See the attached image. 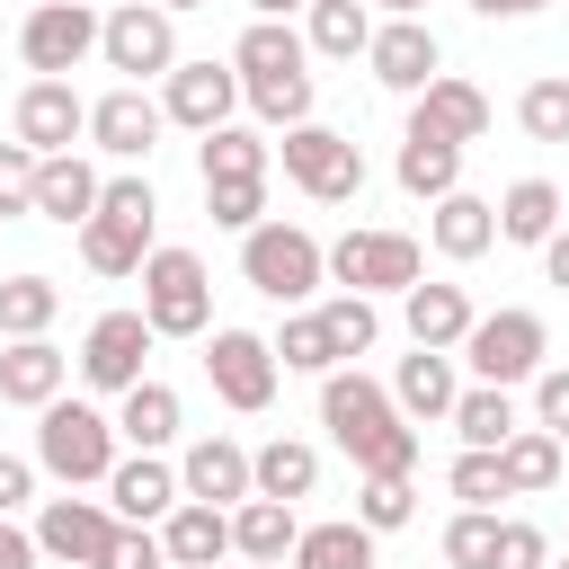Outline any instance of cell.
Wrapping results in <instances>:
<instances>
[{"mask_svg":"<svg viewBox=\"0 0 569 569\" xmlns=\"http://www.w3.org/2000/svg\"><path fill=\"white\" fill-rule=\"evenodd\" d=\"M320 427L338 436V453L356 462V471H418V427L391 409V391L382 382H365V373H329L320 382Z\"/></svg>","mask_w":569,"mask_h":569,"instance_id":"obj_1","label":"cell"},{"mask_svg":"<svg viewBox=\"0 0 569 569\" xmlns=\"http://www.w3.org/2000/svg\"><path fill=\"white\" fill-rule=\"evenodd\" d=\"M302 36L284 27V18H258L240 44H231V71H240V98L267 116V124H311V71H302Z\"/></svg>","mask_w":569,"mask_h":569,"instance_id":"obj_2","label":"cell"},{"mask_svg":"<svg viewBox=\"0 0 569 569\" xmlns=\"http://www.w3.org/2000/svg\"><path fill=\"white\" fill-rule=\"evenodd\" d=\"M151 178H107L98 187V213L80 222V258L98 267V276H142V258H151Z\"/></svg>","mask_w":569,"mask_h":569,"instance_id":"obj_3","label":"cell"},{"mask_svg":"<svg viewBox=\"0 0 569 569\" xmlns=\"http://www.w3.org/2000/svg\"><path fill=\"white\" fill-rule=\"evenodd\" d=\"M36 462L80 489V480H107L116 471V418H98L89 400H44L36 409Z\"/></svg>","mask_w":569,"mask_h":569,"instance_id":"obj_4","label":"cell"},{"mask_svg":"<svg viewBox=\"0 0 569 569\" xmlns=\"http://www.w3.org/2000/svg\"><path fill=\"white\" fill-rule=\"evenodd\" d=\"M240 276L267 302H302V293H320L329 258H320V240L302 222H258V231H240Z\"/></svg>","mask_w":569,"mask_h":569,"instance_id":"obj_5","label":"cell"},{"mask_svg":"<svg viewBox=\"0 0 569 569\" xmlns=\"http://www.w3.org/2000/svg\"><path fill=\"white\" fill-rule=\"evenodd\" d=\"M142 320L151 338H196L213 320V276L196 249H151L142 258Z\"/></svg>","mask_w":569,"mask_h":569,"instance_id":"obj_6","label":"cell"},{"mask_svg":"<svg viewBox=\"0 0 569 569\" xmlns=\"http://www.w3.org/2000/svg\"><path fill=\"white\" fill-rule=\"evenodd\" d=\"M98 53H107V71H124V89H142V80L178 71V27H169V9L124 0L116 18H98Z\"/></svg>","mask_w":569,"mask_h":569,"instance_id":"obj_7","label":"cell"},{"mask_svg":"<svg viewBox=\"0 0 569 569\" xmlns=\"http://www.w3.org/2000/svg\"><path fill=\"white\" fill-rule=\"evenodd\" d=\"M284 178H293L311 204H347V196L365 187V151H356L347 133H329V124H293V133H284Z\"/></svg>","mask_w":569,"mask_h":569,"instance_id":"obj_8","label":"cell"},{"mask_svg":"<svg viewBox=\"0 0 569 569\" xmlns=\"http://www.w3.org/2000/svg\"><path fill=\"white\" fill-rule=\"evenodd\" d=\"M320 258H329V276H338L347 293H409V284H418V240H409V231H347V240H329Z\"/></svg>","mask_w":569,"mask_h":569,"instance_id":"obj_9","label":"cell"},{"mask_svg":"<svg viewBox=\"0 0 569 569\" xmlns=\"http://www.w3.org/2000/svg\"><path fill=\"white\" fill-rule=\"evenodd\" d=\"M462 356H471V373L480 382H525V373H542V356H551V329L533 320V311H489V320H471V338H462Z\"/></svg>","mask_w":569,"mask_h":569,"instance_id":"obj_10","label":"cell"},{"mask_svg":"<svg viewBox=\"0 0 569 569\" xmlns=\"http://www.w3.org/2000/svg\"><path fill=\"white\" fill-rule=\"evenodd\" d=\"M18 53H27L36 80H62V71H80V62L98 53V18H89L80 0H36L27 27H18Z\"/></svg>","mask_w":569,"mask_h":569,"instance_id":"obj_11","label":"cell"},{"mask_svg":"<svg viewBox=\"0 0 569 569\" xmlns=\"http://www.w3.org/2000/svg\"><path fill=\"white\" fill-rule=\"evenodd\" d=\"M142 356H151V320L142 311H98L89 338H80V382H98V391L124 400L142 382Z\"/></svg>","mask_w":569,"mask_h":569,"instance_id":"obj_12","label":"cell"},{"mask_svg":"<svg viewBox=\"0 0 569 569\" xmlns=\"http://www.w3.org/2000/svg\"><path fill=\"white\" fill-rule=\"evenodd\" d=\"M204 373H213V391H222L231 409H267V400H276V347H267L258 329H213Z\"/></svg>","mask_w":569,"mask_h":569,"instance_id":"obj_13","label":"cell"},{"mask_svg":"<svg viewBox=\"0 0 569 569\" xmlns=\"http://www.w3.org/2000/svg\"><path fill=\"white\" fill-rule=\"evenodd\" d=\"M107 542H116V507H98V498H53V507L36 516V551H53V560H71V569H98Z\"/></svg>","mask_w":569,"mask_h":569,"instance_id":"obj_14","label":"cell"},{"mask_svg":"<svg viewBox=\"0 0 569 569\" xmlns=\"http://www.w3.org/2000/svg\"><path fill=\"white\" fill-rule=\"evenodd\" d=\"M231 107H240V71H222V62H178L169 71V98H160L169 124L213 133V124H231Z\"/></svg>","mask_w":569,"mask_h":569,"instance_id":"obj_15","label":"cell"},{"mask_svg":"<svg viewBox=\"0 0 569 569\" xmlns=\"http://www.w3.org/2000/svg\"><path fill=\"white\" fill-rule=\"evenodd\" d=\"M89 133V107L71 98V80H27V98H18V142L36 151V160H53V151H71Z\"/></svg>","mask_w":569,"mask_h":569,"instance_id":"obj_16","label":"cell"},{"mask_svg":"<svg viewBox=\"0 0 569 569\" xmlns=\"http://www.w3.org/2000/svg\"><path fill=\"white\" fill-rule=\"evenodd\" d=\"M160 124H169V116H160L142 89H107V98L89 107V142H98L107 160H142V151L160 142Z\"/></svg>","mask_w":569,"mask_h":569,"instance_id":"obj_17","label":"cell"},{"mask_svg":"<svg viewBox=\"0 0 569 569\" xmlns=\"http://www.w3.org/2000/svg\"><path fill=\"white\" fill-rule=\"evenodd\" d=\"M178 498H204V507H240L249 498V453L231 436H196L187 462H178Z\"/></svg>","mask_w":569,"mask_h":569,"instance_id":"obj_18","label":"cell"},{"mask_svg":"<svg viewBox=\"0 0 569 569\" xmlns=\"http://www.w3.org/2000/svg\"><path fill=\"white\" fill-rule=\"evenodd\" d=\"M160 551H169V569H213V560L231 551V507L178 498V507L160 516Z\"/></svg>","mask_w":569,"mask_h":569,"instance_id":"obj_19","label":"cell"},{"mask_svg":"<svg viewBox=\"0 0 569 569\" xmlns=\"http://www.w3.org/2000/svg\"><path fill=\"white\" fill-rule=\"evenodd\" d=\"M365 62H373L382 89H427V80H436V36H427L418 18H391V27H373Z\"/></svg>","mask_w":569,"mask_h":569,"instance_id":"obj_20","label":"cell"},{"mask_svg":"<svg viewBox=\"0 0 569 569\" xmlns=\"http://www.w3.org/2000/svg\"><path fill=\"white\" fill-rule=\"evenodd\" d=\"M409 124L436 133V142H480V133H489V98H480L471 80H445V71H436V80L418 89V116H409Z\"/></svg>","mask_w":569,"mask_h":569,"instance_id":"obj_21","label":"cell"},{"mask_svg":"<svg viewBox=\"0 0 569 569\" xmlns=\"http://www.w3.org/2000/svg\"><path fill=\"white\" fill-rule=\"evenodd\" d=\"M400 311H409V338H418V347H436V356H453V347L471 338V320H480L462 284H409V293H400Z\"/></svg>","mask_w":569,"mask_h":569,"instance_id":"obj_22","label":"cell"},{"mask_svg":"<svg viewBox=\"0 0 569 569\" xmlns=\"http://www.w3.org/2000/svg\"><path fill=\"white\" fill-rule=\"evenodd\" d=\"M453 356H436V347H418V356H400V373H391V409L409 418V427H427V418H453Z\"/></svg>","mask_w":569,"mask_h":569,"instance_id":"obj_23","label":"cell"},{"mask_svg":"<svg viewBox=\"0 0 569 569\" xmlns=\"http://www.w3.org/2000/svg\"><path fill=\"white\" fill-rule=\"evenodd\" d=\"M107 507H116V525H160L178 507V471L151 462V453H133V462L107 471Z\"/></svg>","mask_w":569,"mask_h":569,"instance_id":"obj_24","label":"cell"},{"mask_svg":"<svg viewBox=\"0 0 569 569\" xmlns=\"http://www.w3.org/2000/svg\"><path fill=\"white\" fill-rule=\"evenodd\" d=\"M98 187H107V178H98L89 160H71V151L36 160V213H44V222H62V231L98 213Z\"/></svg>","mask_w":569,"mask_h":569,"instance_id":"obj_25","label":"cell"},{"mask_svg":"<svg viewBox=\"0 0 569 569\" xmlns=\"http://www.w3.org/2000/svg\"><path fill=\"white\" fill-rule=\"evenodd\" d=\"M62 373H71V356H53L44 338H9L0 347V400H18V409L62 400Z\"/></svg>","mask_w":569,"mask_h":569,"instance_id":"obj_26","label":"cell"},{"mask_svg":"<svg viewBox=\"0 0 569 569\" xmlns=\"http://www.w3.org/2000/svg\"><path fill=\"white\" fill-rule=\"evenodd\" d=\"M320 489V453L302 445V436H276V445H258L249 453V498H311Z\"/></svg>","mask_w":569,"mask_h":569,"instance_id":"obj_27","label":"cell"},{"mask_svg":"<svg viewBox=\"0 0 569 569\" xmlns=\"http://www.w3.org/2000/svg\"><path fill=\"white\" fill-rule=\"evenodd\" d=\"M293 542H302V525H293L284 498H240L231 507V551L240 560H293Z\"/></svg>","mask_w":569,"mask_h":569,"instance_id":"obj_28","label":"cell"},{"mask_svg":"<svg viewBox=\"0 0 569 569\" xmlns=\"http://www.w3.org/2000/svg\"><path fill=\"white\" fill-rule=\"evenodd\" d=\"M400 187H409V196H427V204H436V196H453V187H462V142H436V133H418V124H409V133H400Z\"/></svg>","mask_w":569,"mask_h":569,"instance_id":"obj_29","label":"cell"},{"mask_svg":"<svg viewBox=\"0 0 569 569\" xmlns=\"http://www.w3.org/2000/svg\"><path fill=\"white\" fill-rule=\"evenodd\" d=\"M551 231H560V187H551V178H516V187L498 196V240L542 249Z\"/></svg>","mask_w":569,"mask_h":569,"instance_id":"obj_30","label":"cell"},{"mask_svg":"<svg viewBox=\"0 0 569 569\" xmlns=\"http://www.w3.org/2000/svg\"><path fill=\"white\" fill-rule=\"evenodd\" d=\"M453 436H462V453H498V445L516 436V400H507L498 382L453 391Z\"/></svg>","mask_w":569,"mask_h":569,"instance_id":"obj_31","label":"cell"},{"mask_svg":"<svg viewBox=\"0 0 569 569\" xmlns=\"http://www.w3.org/2000/svg\"><path fill=\"white\" fill-rule=\"evenodd\" d=\"M427 231H436L445 258H480V249L498 240V204H480V196L453 187V196H436V222H427Z\"/></svg>","mask_w":569,"mask_h":569,"instance_id":"obj_32","label":"cell"},{"mask_svg":"<svg viewBox=\"0 0 569 569\" xmlns=\"http://www.w3.org/2000/svg\"><path fill=\"white\" fill-rule=\"evenodd\" d=\"M116 436H124L133 453H160V445L178 436V391H169V382H133L124 409H116Z\"/></svg>","mask_w":569,"mask_h":569,"instance_id":"obj_33","label":"cell"},{"mask_svg":"<svg viewBox=\"0 0 569 569\" xmlns=\"http://www.w3.org/2000/svg\"><path fill=\"white\" fill-rule=\"evenodd\" d=\"M498 480H507V498H533V489H551V480H560V436H542V427H516V436L498 445Z\"/></svg>","mask_w":569,"mask_h":569,"instance_id":"obj_34","label":"cell"},{"mask_svg":"<svg viewBox=\"0 0 569 569\" xmlns=\"http://www.w3.org/2000/svg\"><path fill=\"white\" fill-rule=\"evenodd\" d=\"M311 53H329V62H356L365 44H373V9L365 0H311V36H302Z\"/></svg>","mask_w":569,"mask_h":569,"instance_id":"obj_35","label":"cell"},{"mask_svg":"<svg viewBox=\"0 0 569 569\" xmlns=\"http://www.w3.org/2000/svg\"><path fill=\"white\" fill-rule=\"evenodd\" d=\"M293 569H373V533H365L356 516H338V525H302Z\"/></svg>","mask_w":569,"mask_h":569,"instance_id":"obj_36","label":"cell"},{"mask_svg":"<svg viewBox=\"0 0 569 569\" xmlns=\"http://www.w3.org/2000/svg\"><path fill=\"white\" fill-rule=\"evenodd\" d=\"M196 169H204V187H222V178H267V142H258L249 124H213V133L196 142Z\"/></svg>","mask_w":569,"mask_h":569,"instance_id":"obj_37","label":"cell"},{"mask_svg":"<svg viewBox=\"0 0 569 569\" xmlns=\"http://www.w3.org/2000/svg\"><path fill=\"white\" fill-rule=\"evenodd\" d=\"M62 311V284L53 276H9L0 284V338H44Z\"/></svg>","mask_w":569,"mask_h":569,"instance_id":"obj_38","label":"cell"},{"mask_svg":"<svg viewBox=\"0 0 569 569\" xmlns=\"http://www.w3.org/2000/svg\"><path fill=\"white\" fill-rule=\"evenodd\" d=\"M409 516H418L409 471H365V489H356V525H365V533H400Z\"/></svg>","mask_w":569,"mask_h":569,"instance_id":"obj_39","label":"cell"},{"mask_svg":"<svg viewBox=\"0 0 569 569\" xmlns=\"http://www.w3.org/2000/svg\"><path fill=\"white\" fill-rule=\"evenodd\" d=\"M276 347V365L284 373H338V347H329V329H320V311H302V320H284V338H267Z\"/></svg>","mask_w":569,"mask_h":569,"instance_id":"obj_40","label":"cell"},{"mask_svg":"<svg viewBox=\"0 0 569 569\" xmlns=\"http://www.w3.org/2000/svg\"><path fill=\"white\" fill-rule=\"evenodd\" d=\"M320 329H329L338 365H347V356H365V347L382 338V320H373V302H365V293H338V302H320Z\"/></svg>","mask_w":569,"mask_h":569,"instance_id":"obj_41","label":"cell"},{"mask_svg":"<svg viewBox=\"0 0 569 569\" xmlns=\"http://www.w3.org/2000/svg\"><path fill=\"white\" fill-rule=\"evenodd\" d=\"M516 124H525L533 142H569V80H533V89L516 98Z\"/></svg>","mask_w":569,"mask_h":569,"instance_id":"obj_42","label":"cell"},{"mask_svg":"<svg viewBox=\"0 0 569 569\" xmlns=\"http://www.w3.org/2000/svg\"><path fill=\"white\" fill-rule=\"evenodd\" d=\"M204 213H213L222 231H258V213H267V178H222V187H204Z\"/></svg>","mask_w":569,"mask_h":569,"instance_id":"obj_43","label":"cell"},{"mask_svg":"<svg viewBox=\"0 0 569 569\" xmlns=\"http://www.w3.org/2000/svg\"><path fill=\"white\" fill-rule=\"evenodd\" d=\"M489 551H498V516H489V507H462V516L445 525V560H453V569H489Z\"/></svg>","mask_w":569,"mask_h":569,"instance_id":"obj_44","label":"cell"},{"mask_svg":"<svg viewBox=\"0 0 569 569\" xmlns=\"http://www.w3.org/2000/svg\"><path fill=\"white\" fill-rule=\"evenodd\" d=\"M0 213H36V151L0 142Z\"/></svg>","mask_w":569,"mask_h":569,"instance_id":"obj_45","label":"cell"},{"mask_svg":"<svg viewBox=\"0 0 569 569\" xmlns=\"http://www.w3.org/2000/svg\"><path fill=\"white\" fill-rule=\"evenodd\" d=\"M453 498H462V507H498V498H507L498 453H462V462H453Z\"/></svg>","mask_w":569,"mask_h":569,"instance_id":"obj_46","label":"cell"},{"mask_svg":"<svg viewBox=\"0 0 569 569\" xmlns=\"http://www.w3.org/2000/svg\"><path fill=\"white\" fill-rule=\"evenodd\" d=\"M551 560V542H542V525H498V551H489V569H542Z\"/></svg>","mask_w":569,"mask_h":569,"instance_id":"obj_47","label":"cell"},{"mask_svg":"<svg viewBox=\"0 0 569 569\" xmlns=\"http://www.w3.org/2000/svg\"><path fill=\"white\" fill-rule=\"evenodd\" d=\"M98 569H169V551H160V533L151 525H116V542H107V560Z\"/></svg>","mask_w":569,"mask_h":569,"instance_id":"obj_48","label":"cell"},{"mask_svg":"<svg viewBox=\"0 0 569 569\" xmlns=\"http://www.w3.org/2000/svg\"><path fill=\"white\" fill-rule=\"evenodd\" d=\"M533 418H542V436L569 445V365H542L533 373Z\"/></svg>","mask_w":569,"mask_h":569,"instance_id":"obj_49","label":"cell"},{"mask_svg":"<svg viewBox=\"0 0 569 569\" xmlns=\"http://www.w3.org/2000/svg\"><path fill=\"white\" fill-rule=\"evenodd\" d=\"M36 498V462H18V453H0V516H18Z\"/></svg>","mask_w":569,"mask_h":569,"instance_id":"obj_50","label":"cell"},{"mask_svg":"<svg viewBox=\"0 0 569 569\" xmlns=\"http://www.w3.org/2000/svg\"><path fill=\"white\" fill-rule=\"evenodd\" d=\"M0 569H36V533H18L9 516H0Z\"/></svg>","mask_w":569,"mask_h":569,"instance_id":"obj_51","label":"cell"},{"mask_svg":"<svg viewBox=\"0 0 569 569\" xmlns=\"http://www.w3.org/2000/svg\"><path fill=\"white\" fill-rule=\"evenodd\" d=\"M542 276L569 293V231H551V240H542Z\"/></svg>","mask_w":569,"mask_h":569,"instance_id":"obj_52","label":"cell"},{"mask_svg":"<svg viewBox=\"0 0 569 569\" xmlns=\"http://www.w3.org/2000/svg\"><path fill=\"white\" fill-rule=\"evenodd\" d=\"M480 18H533V9H551V0H471Z\"/></svg>","mask_w":569,"mask_h":569,"instance_id":"obj_53","label":"cell"},{"mask_svg":"<svg viewBox=\"0 0 569 569\" xmlns=\"http://www.w3.org/2000/svg\"><path fill=\"white\" fill-rule=\"evenodd\" d=\"M373 9H391V18H418V9H427V0H373Z\"/></svg>","mask_w":569,"mask_h":569,"instance_id":"obj_54","label":"cell"},{"mask_svg":"<svg viewBox=\"0 0 569 569\" xmlns=\"http://www.w3.org/2000/svg\"><path fill=\"white\" fill-rule=\"evenodd\" d=\"M249 9H258V18H284V9H293V0H249Z\"/></svg>","mask_w":569,"mask_h":569,"instance_id":"obj_55","label":"cell"},{"mask_svg":"<svg viewBox=\"0 0 569 569\" xmlns=\"http://www.w3.org/2000/svg\"><path fill=\"white\" fill-rule=\"evenodd\" d=\"M151 9H169V18H178V9H204V0H151Z\"/></svg>","mask_w":569,"mask_h":569,"instance_id":"obj_56","label":"cell"},{"mask_svg":"<svg viewBox=\"0 0 569 569\" xmlns=\"http://www.w3.org/2000/svg\"><path fill=\"white\" fill-rule=\"evenodd\" d=\"M249 569H284V560H249Z\"/></svg>","mask_w":569,"mask_h":569,"instance_id":"obj_57","label":"cell"},{"mask_svg":"<svg viewBox=\"0 0 569 569\" xmlns=\"http://www.w3.org/2000/svg\"><path fill=\"white\" fill-rule=\"evenodd\" d=\"M560 569H569V560H560Z\"/></svg>","mask_w":569,"mask_h":569,"instance_id":"obj_58","label":"cell"}]
</instances>
